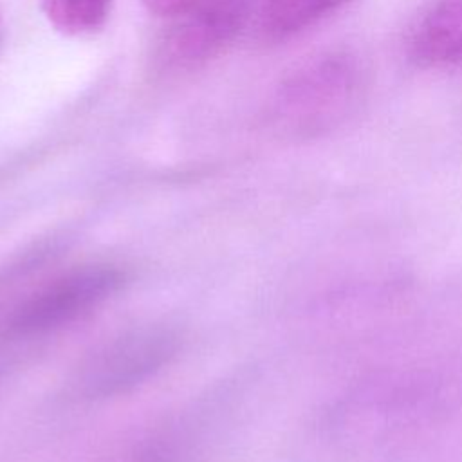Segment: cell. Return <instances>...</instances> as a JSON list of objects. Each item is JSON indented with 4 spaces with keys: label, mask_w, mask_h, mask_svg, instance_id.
<instances>
[{
    "label": "cell",
    "mask_w": 462,
    "mask_h": 462,
    "mask_svg": "<svg viewBox=\"0 0 462 462\" xmlns=\"http://www.w3.org/2000/svg\"><path fill=\"white\" fill-rule=\"evenodd\" d=\"M368 70L350 49L319 52L282 83L274 117L287 130L316 137L354 117L366 97Z\"/></svg>",
    "instance_id": "obj_1"
},
{
    "label": "cell",
    "mask_w": 462,
    "mask_h": 462,
    "mask_svg": "<svg viewBox=\"0 0 462 462\" xmlns=\"http://www.w3.org/2000/svg\"><path fill=\"white\" fill-rule=\"evenodd\" d=\"M177 348L179 336L168 327L126 330L83 361L74 384L79 395L88 399L125 393L168 365Z\"/></svg>",
    "instance_id": "obj_2"
},
{
    "label": "cell",
    "mask_w": 462,
    "mask_h": 462,
    "mask_svg": "<svg viewBox=\"0 0 462 462\" xmlns=\"http://www.w3.org/2000/svg\"><path fill=\"white\" fill-rule=\"evenodd\" d=\"M123 282V271L108 263L74 267L22 300L5 318L4 328L11 336L58 328L116 294Z\"/></svg>",
    "instance_id": "obj_3"
},
{
    "label": "cell",
    "mask_w": 462,
    "mask_h": 462,
    "mask_svg": "<svg viewBox=\"0 0 462 462\" xmlns=\"http://www.w3.org/2000/svg\"><path fill=\"white\" fill-rule=\"evenodd\" d=\"M251 0H206L204 4L170 18L159 45V63L166 70L199 69L222 54L244 29Z\"/></svg>",
    "instance_id": "obj_4"
},
{
    "label": "cell",
    "mask_w": 462,
    "mask_h": 462,
    "mask_svg": "<svg viewBox=\"0 0 462 462\" xmlns=\"http://www.w3.org/2000/svg\"><path fill=\"white\" fill-rule=\"evenodd\" d=\"M406 51L420 69L462 65V0H433L413 23Z\"/></svg>",
    "instance_id": "obj_5"
},
{
    "label": "cell",
    "mask_w": 462,
    "mask_h": 462,
    "mask_svg": "<svg viewBox=\"0 0 462 462\" xmlns=\"http://www.w3.org/2000/svg\"><path fill=\"white\" fill-rule=\"evenodd\" d=\"M348 2L350 0H265L262 11L263 31L273 40L291 38Z\"/></svg>",
    "instance_id": "obj_6"
},
{
    "label": "cell",
    "mask_w": 462,
    "mask_h": 462,
    "mask_svg": "<svg viewBox=\"0 0 462 462\" xmlns=\"http://www.w3.org/2000/svg\"><path fill=\"white\" fill-rule=\"evenodd\" d=\"M114 0H40L47 22L65 36H90L101 31Z\"/></svg>",
    "instance_id": "obj_7"
},
{
    "label": "cell",
    "mask_w": 462,
    "mask_h": 462,
    "mask_svg": "<svg viewBox=\"0 0 462 462\" xmlns=\"http://www.w3.org/2000/svg\"><path fill=\"white\" fill-rule=\"evenodd\" d=\"M204 2L206 0H143L144 7L150 13L162 18H175Z\"/></svg>",
    "instance_id": "obj_8"
},
{
    "label": "cell",
    "mask_w": 462,
    "mask_h": 462,
    "mask_svg": "<svg viewBox=\"0 0 462 462\" xmlns=\"http://www.w3.org/2000/svg\"><path fill=\"white\" fill-rule=\"evenodd\" d=\"M0 42H2V25H0Z\"/></svg>",
    "instance_id": "obj_9"
}]
</instances>
